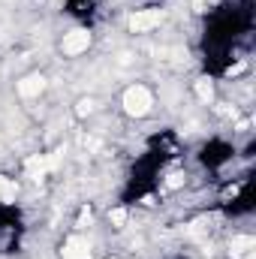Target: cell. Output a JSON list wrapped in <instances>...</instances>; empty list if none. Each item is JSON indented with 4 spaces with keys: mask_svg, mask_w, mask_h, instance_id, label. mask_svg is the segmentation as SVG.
Returning a JSON list of instances; mask_svg holds the SVG:
<instances>
[{
    "mask_svg": "<svg viewBox=\"0 0 256 259\" xmlns=\"http://www.w3.org/2000/svg\"><path fill=\"white\" fill-rule=\"evenodd\" d=\"M42 91H46V78L42 75H27V78L18 81V94L21 97H39Z\"/></svg>",
    "mask_w": 256,
    "mask_h": 259,
    "instance_id": "cell-5",
    "label": "cell"
},
{
    "mask_svg": "<svg viewBox=\"0 0 256 259\" xmlns=\"http://www.w3.org/2000/svg\"><path fill=\"white\" fill-rule=\"evenodd\" d=\"M15 193H18V184L0 175V202H12V199H15Z\"/></svg>",
    "mask_w": 256,
    "mask_h": 259,
    "instance_id": "cell-8",
    "label": "cell"
},
{
    "mask_svg": "<svg viewBox=\"0 0 256 259\" xmlns=\"http://www.w3.org/2000/svg\"><path fill=\"white\" fill-rule=\"evenodd\" d=\"M24 169H27V175H30V178H36V181H39V178L49 172V160H46V157H30V160L24 163Z\"/></svg>",
    "mask_w": 256,
    "mask_h": 259,
    "instance_id": "cell-7",
    "label": "cell"
},
{
    "mask_svg": "<svg viewBox=\"0 0 256 259\" xmlns=\"http://www.w3.org/2000/svg\"><path fill=\"white\" fill-rule=\"evenodd\" d=\"M88 46H91V33L81 27L69 30L64 36V55H81V52H88Z\"/></svg>",
    "mask_w": 256,
    "mask_h": 259,
    "instance_id": "cell-3",
    "label": "cell"
},
{
    "mask_svg": "<svg viewBox=\"0 0 256 259\" xmlns=\"http://www.w3.org/2000/svg\"><path fill=\"white\" fill-rule=\"evenodd\" d=\"M112 223H115V226H127V211H124V208H115V211H112Z\"/></svg>",
    "mask_w": 256,
    "mask_h": 259,
    "instance_id": "cell-11",
    "label": "cell"
},
{
    "mask_svg": "<svg viewBox=\"0 0 256 259\" xmlns=\"http://www.w3.org/2000/svg\"><path fill=\"white\" fill-rule=\"evenodd\" d=\"M166 18L163 9H139L136 15H130V30L133 33H145V30H154L160 27V21Z\"/></svg>",
    "mask_w": 256,
    "mask_h": 259,
    "instance_id": "cell-2",
    "label": "cell"
},
{
    "mask_svg": "<svg viewBox=\"0 0 256 259\" xmlns=\"http://www.w3.org/2000/svg\"><path fill=\"white\" fill-rule=\"evenodd\" d=\"M181 184H184V172H175V175H169V181H166L169 190H178Z\"/></svg>",
    "mask_w": 256,
    "mask_h": 259,
    "instance_id": "cell-10",
    "label": "cell"
},
{
    "mask_svg": "<svg viewBox=\"0 0 256 259\" xmlns=\"http://www.w3.org/2000/svg\"><path fill=\"white\" fill-rule=\"evenodd\" d=\"M196 97H199L202 103H208V100L214 97V84H211L208 78H199V81H196Z\"/></svg>",
    "mask_w": 256,
    "mask_h": 259,
    "instance_id": "cell-9",
    "label": "cell"
},
{
    "mask_svg": "<svg viewBox=\"0 0 256 259\" xmlns=\"http://www.w3.org/2000/svg\"><path fill=\"white\" fill-rule=\"evenodd\" d=\"M91 223V211H81V217H78V226H88Z\"/></svg>",
    "mask_w": 256,
    "mask_h": 259,
    "instance_id": "cell-13",
    "label": "cell"
},
{
    "mask_svg": "<svg viewBox=\"0 0 256 259\" xmlns=\"http://www.w3.org/2000/svg\"><path fill=\"white\" fill-rule=\"evenodd\" d=\"M75 112H78V115H91V112H94V103H91V100H81Z\"/></svg>",
    "mask_w": 256,
    "mask_h": 259,
    "instance_id": "cell-12",
    "label": "cell"
},
{
    "mask_svg": "<svg viewBox=\"0 0 256 259\" xmlns=\"http://www.w3.org/2000/svg\"><path fill=\"white\" fill-rule=\"evenodd\" d=\"M253 247H256L253 235H235V238H232V244H229L232 256H241V253H247V250H253Z\"/></svg>",
    "mask_w": 256,
    "mask_h": 259,
    "instance_id": "cell-6",
    "label": "cell"
},
{
    "mask_svg": "<svg viewBox=\"0 0 256 259\" xmlns=\"http://www.w3.org/2000/svg\"><path fill=\"white\" fill-rule=\"evenodd\" d=\"M88 256H91V247H88L84 238L72 235V238L64 244V259H88Z\"/></svg>",
    "mask_w": 256,
    "mask_h": 259,
    "instance_id": "cell-4",
    "label": "cell"
},
{
    "mask_svg": "<svg viewBox=\"0 0 256 259\" xmlns=\"http://www.w3.org/2000/svg\"><path fill=\"white\" fill-rule=\"evenodd\" d=\"M151 106H154V97H151L148 88H142V84L127 88V94H124V109H127V115H133V118H145V115L151 112Z\"/></svg>",
    "mask_w": 256,
    "mask_h": 259,
    "instance_id": "cell-1",
    "label": "cell"
}]
</instances>
